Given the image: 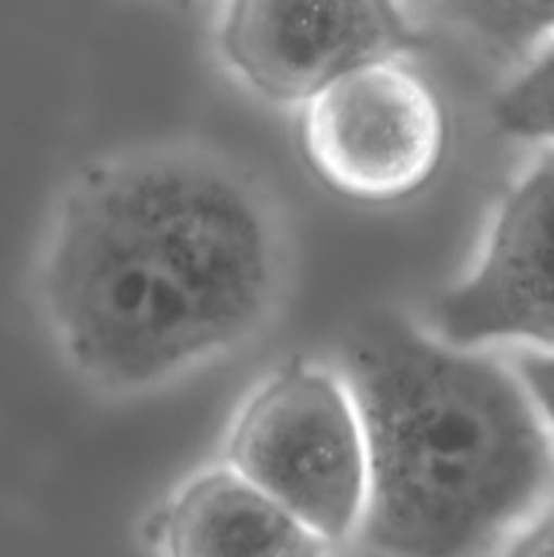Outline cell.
Listing matches in <instances>:
<instances>
[{
    "instance_id": "6da1fadb",
    "label": "cell",
    "mask_w": 554,
    "mask_h": 557,
    "mask_svg": "<svg viewBox=\"0 0 554 557\" xmlns=\"http://www.w3.org/2000/svg\"><path fill=\"white\" fill-rule=\"evenodd\" d=\"M277 281L275 223L242 174L190 152H139L63 196L38 302L76 373L141 392L242 343Z\"/></svg>"
},
{
    "instance_id": "7a4b0ae2",
    "label": "cell",
    "mask_w": 554,
    "mask_h": 557,
    "mask_svg": "<svg viewBox=\"0 0 554 557\" xmlns=\"http://www.w3.org/2000/svg\"><path fill=\"white\" fill-rule=\"evenodd\" d=\"M342 379L367 446L362 531L383 557H478L554 490V444L519 373L375 315Z\"/></svg>"
},
{
    "instance_id": "3957f363",
    "label": "cell",
    "mask_w": 554,
    "mask_h": 557,
    "mask_svg": "<svg viewBox=\"0 0 554 557\" xmlns=\"http://www.w3.org/2000/svg\"><path fill=\"white\" fill-rule=\"evenodd\" d=\"M228 466L329 544L362 528L367 446L342 375L293 362L237 413Z\"/></svg>"
},
{
    "instance_id": "277c9868",
    "label": "cell",
    "mask_w": 554,
    "mask_h": 557,
    "mask_svg": "<svg viewBox=\"0 0 554 557\" xmlns=\"http://www.w3.org/2000/svg\"><path fill=\"white\" fill-rule=\"evenodd\" d=\"M302 147L331 190L389 205L418 194L438 174L449 117L429 82L400 60H380L304 103Z\"/></svg>"
},
{
    "instance_id": "5b68a950",
    "label": "cell",
    "mask_w": 554,
    "mask_h": 557,
    "mask_svg": "<svg viewBox=\"0 0 554 557\" xmlns=\"http://www.w3.org/2000/svg\"><path fill=\"white\" fill-rule=\"evenodd\" d=\"M421 44L400 0H223L217 47L272 103H307L351 71Z\"/></svg>"
},
{
    "instance_id": "8992f818",
    "label": "cell",
    "mask_w": 554,
    "mask_h": 557,
    "mask_svg": "<svg viewBox=\"0 0 554 557\" xmlns=\"http://www.w3.org/2000/svg\"><path fill=\"white\" fill-rule=\"evenodd\" d=\"M432 319L454 346L554 351V147L511 185L481 256L438 299Z\"/></svg>"
},
{
    "instance_id": "52a82bcc",
    "label": "cell",
    "mask_w": 554,
    "mask_h": 557,
    "mask_svg": "<svg viewBox=\"0 0 554 557\" xmlns=\"http://www.w3.org/2000/svg\"><path fill=\"white\" fill-rule=\"evenodd\" d=\"M166 557H326L329 542L231 466L190 479L163 511Z\"/></svg>"
},
{
    "instance_id": "ba28073f",
    "label": "cell",
    "mask_w": 554,
    "mask_h": 557,
    "mask_svg": "<svg viewBox=\"0 0 554 557\" xmlns=\"http://www.w3.org/2000/svg\"><path fill=\"white\" fill-rule=\"evenodd\" d=\"M500 131L525 141L554 147V36L494 101Z\"/></svg>"
},
{
    "instance_id": "9c48e42d",
    "label": "cell",
    "mask_w": 554,
    "mask_h": 557,
    "mask_svg": "<svg viewBox=\"0 0 554 557\" xmlns=\"http://www.w3.org/2000/svg\"><path fill=\"white\" fill-rule=\"evenodd\" d=\"M470 30L508 52L541 47L554 36V0H445Z\"/></svg>"
},
{
    "instance_id": "30bf717a",
    "label": "cell",
    "mask_w": 554,
    "mask_h": 557,
    "mask_svg": "<svg viewBox=\"0 0 554 557\" xmlns=\"http://www.w3.org/2000/svg\"><path fill=\"white\" fill-rule=\"evenodd\" d=\"M514 370L519 373L525 389L530 392L554 444V351H519L514 359Z\"/></svg>"
},
{
    "instance_id": "8fae6325",
    "label": "cell",
    "mask_w": 554,
    "mask_h": 557,
    "mask_svg": "<svg viewBox=\"0 0 554 557\" xmlns=\"http://www.w3.org/2000/svg\"><path fill=\"white\" fill-rule=\"evenodd\" d=\"M503 557H554V504L538 511L536 520L511 542Z\"/></svg>"
}]
</instances>
